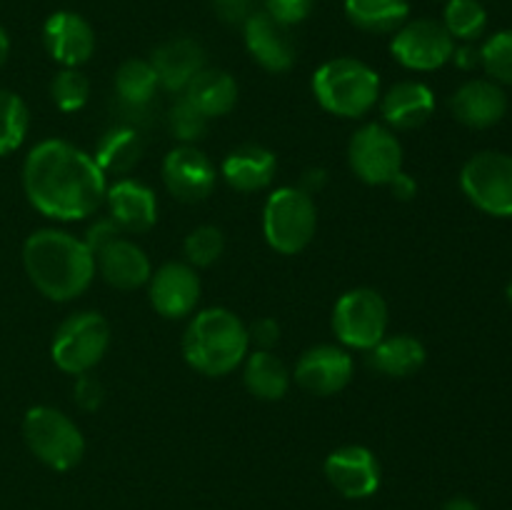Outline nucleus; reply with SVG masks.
I'll return each instance as SVG.
<instances>
[{
    "instance_id": "1",
    "label": "nucleus",
    "mask_w": 512,
    "mask_h": 510,
    "mask_svg": "<svg viewBox=\"0 0 512 510\" xmlns=\"http://www.w3.org/2000/svg\"><path fill=\"white\" fill-rule=\"evenodd\" d=\"M23 190L40 215L75 223L95 218L103 208L108 175L88 150L63 138H45L25 155Z\"/></svg>"
},
{
    "instance_id": "2",
    "label": "nucleus",
    "mask_w": 512,
    "mask_h": 510,
    "mask_svg": "<svg viewBox=\"0 0 512 510\" xmlns=\"http://www.w3.org/2000/svg\"><path fill=\"white\" fill-rule=\"evenodd\" d=\"M23 268L33 288L53 303L78 300L98 275L85 240L60 228H40L25 238Z\"/></svg>"
},
{
    "instance_id": "3",
    "label": "nucleus",
    "mask_w": 512,
    "mask_h": 510,
    "mask_svg": "<svg viewBox=\"0 0 512 510\" xmlns=\"http://www.w3.org/2000/svg\"><path fill=\"white\" fill-rule=\"evenodd\" d=\"M183 358L205 378H225L250 353L248 325L230 308H203L190 315L183 333Z\"/></svg>"
},
{
    "instance_id": "4",
    "label": "nucleus",
    "mask_w": 512,
    "mask_h": 510,
    "mask_svg": "<svg viewBox=\"0 0 512 510\" xmlns=\"http://www.w3.org/2000/svg\"><path fill=\"white\" fill-rule=\"evenodd\" d=\"M310 90L325 113L345 120L365 118L383 93L378 70L353 55L325 60L310 78Z\"/></svg>"
},
{
    "instance_id": "5",
    "label": "nucleus",
    "mask_w": 512,
    "mask_h": 510,
    "mask_svg": "<svg viewBox=\"0 0 512 510\" xmlns=\"http://www.w3.org/2000/svg\"><path fill=\"white\" fill-rule=\"evenodd\" d=\"M23 440L35 460L55 473H68L85 458V435L80 425L53 405L28 408L23 415Z\"/></svg>"
},
{
    "instance_id": "6",
    "label": "nucleus",
    "mask_w": 512,
    "mask_h": 510,
    "mask_svg": "<svg viewBox=\"0 0 512 510\" xmlns=\"http://www.w3.org/2000/svg\"><path fill=\"white\" fill-rule=\"evenodd\" d=\"M318 230V205L298 185L270 190L263 205V238L275 253L298 255L313 243Z\"/></svg>"
},
{
    "instance_id": "7",
    "label": "nucleus",
    "mask_w": 512,
    "mask_h": 510,
    "mask_svg": "<svg viewBox=\"0 0 512 510\" xmlns=\"http://www.w3.org/2000/svg\"><path fill=\"white\" fill-rule=\"evenodd\" d=\"M110 323L98 310H78L70 313L55 328L50 340V358L55 368L65 375L93 373L110 350Z\"/></svg>"
},
{
    "instance_id": "8",
    "label": "nucleus",
    "mask_w": 512,
    "mask_h": 510,
    "mask_svg": "<svg viewBox=\"0 0 512 510\" xmlns=\"http://www.w3.org/2000/svg\"><path fill=\"white\" fill-rule=\"evenodd\" d=\"M330 325L343 348L368 353L388 335L390 308L378 290L360 285L335 300Z\"/></svg>"
},
{
    "instance_id": "9",
    "label": "nucleus",
    "mask_w": 512,
    "mask_h": 510,
    "mask_svg": "<svg viewBox=\"0 0 512 510\" xmlns=\"http://www.w3.org/2000/svg\"><path fill=\"white\" fill-rule=\"evenodd\" d=\"M465 198L493 218H512V155L480 150L460 170Z\"/></svg>"
},
{
    "instance_id": "10",
    "label": "nucleus",
    "mask_w": 512,
    "mask_h": 510,
    "mask_svg": "<svg viewBox=\"0 0 512 510\" xmlns=\"http://www.w3.org/2000/svg\"><path fill=\"white\" fill-rule=\"evenodd\" d=\"M403 143L385 123H365L350 135L348 165L365 185L385 188L403 170Z\"/></svg>"
},
{
    "instance_id": "11",
    "label": "nucleus",
    "mask_w": 512,
    "mask_h": 510,
    "mask_svg": "<svg viewBox=\"0 0 512 510\" xmlns=\"http://www.w3.org/2000/svg\"><path fill=\"white\" fill-rule=\"evenodd\" d=\"M455 53V40L440 20L415 18L400 25L390 40V55L395 63L415 73H433L450 63Z\"/></svg>"
},
{
    "instance_id": "12",
    "label": "nucleus",
    "mask_w": 512,
    "mask_h": 510,
    "mask_svg": "<svg viewBox=\"0 0 512 510\" xmlns=\"http://www.w3.org/2000/svg\"><path fill=\"white\" fill-rule=\"evenodd\" d=\"M323 473L335 493L348 500L373 498L383 483V468H380L378 455L368 445L360 443H348L330 450L323 463Z\"/></svg>"
},
{
    "instance_id": "13",
    "label": "nucleus",
    "mask_w": 512,
    "mask_h": 510,
    "mask_svg": "<svg viewBox=\"0 0 512 510\" xmlns=\"http://www.w3.org/2000/svg\"><path fill=\"white\" fill-rule=\"evenodd\" d=\"M163 185L180 203H203L218 185V168L198 145H175L160 165Z\"/></svg>"
},
{
    "instance_id": "14",
    "label": "nucleus",
    "mask_w": 512,
    "mask_h": 510,
    "mask_svg": "<svg viewBox=\"0 0 512 510\" xmlns=\"http://www.w3.org/2000/svg\"><path fill=\"white\" fill-rule=\"evenodd\" d=\"M355 375V360L348 348L335 343H318L305 350L293 368V380L310 395L330 398L343 393Z\"/></svg>"
},
{
    "instance_id": "15",
    "label": "nucleus",
    "mask_w": 512,
    "mask_h": 510,
    "mask_svg": "<svg viewBox=\"0 0 512 510\" xmlns=\"http://www.w3.org/2000/svg\"><path fill=\"white\" fill-rule=\"evenodd\" d=\"M203 295L200 275L185 260H168L153 270L148 280V298L155 313L165 320H183L195 313Z\"/></svg>"
},
{
    "instance_id": "16",
    "label": "nucleus",
    "mask_w": 512,
    "mask_h": 510,
    "mask_svg": "<svg viewBox=\"0 0 512 510\" xmlns=\"http://www.w3.org/2000/svg\"><path fill=\"white\" fill-rule=\"evenodd\" d=\"M243 40L250 58L268 73H288L298 60V48L290 28L270 18L265 10H253L243 20Z\"/></svg>"
},
{
    "instance_id": "17",
    "label": "nucleus",
    "mask_w": 512,
    "mask_h": 510,
    "mask_svg": "<svg viewBox=\"0 0 512 510\" xmlns=\"http://www.w3.org/2000/svg\"><path fill=\"white\" fill-rule=\"evenodd\" d=\"M103 205L123 235H143L158 223V195L138 178L123 175L115 183H108Z\"/></svg>"
},
{
    "instance_id": "18",
    "label": "nucleus",
    "mask_w": 512,
    "mask_h": 510,
    "mask_svg": "<svg viewBox=\"0 0 512 510\" xmlns=\"http://www.w3.org/2000/svg\"><path fill=\"white\" fill-rule=\"evenodd\" d=\"M43 45L60 68H80L95 53V30L75 10H55L43 23Z\"/></svg>"
},
{
    "instance_id": "19",
    "label": "nucleus",
    "mask_w": 512,
    "mask_h": 510,
    "mask_svg": "<svg viewBox=\"0 0 512 510\" xmlns=\"http://www.w3.org/2000/svg\"><path fill=\"white\" fill-rule=\"evenodd\" d=\"M450 113L465 128H493L508 113V95L495 80H468L450 95Z\"/></svg>"
},
{
    "instance_id": "20",
    "label": "nucleus",
    "mask_w": 512,
    "mask_h": 510,
    "mask_svg": "<svg viewBox=\"0 0 512 510\" xmlns=\"http://www.w3.org/2000/svg\"><path fill=\"white\" fill-rule=\"evenodd\" d=\"M148 60L155 68L160 88L175 95H183L190 80L208 65L203 45L195 38H188V35L168 38L153 50Z\"/></svg>"
},
{
    "instance_id": "21",
    "label": "nucleus",
    "mask_w": 512,
    "mask_h": 510,
    "mask_svg": "<svg viewBox=\"0 0 512 510\" xmlns=\"http://www.w3.org/2000/svg\"><path fill=\"white\" fill-rule=\"evenodd\" d=\"M380 115L390 130H415L435 113V93L423 80H400L380 93Z\"/></svg>"
},
{
    "instance_id": "22",
    "label": "nucleus",
    "mask_w": 512,
    "mask_h": 510,
    "mask_svg": "<svg viewBox=\"0 0 512 510\" xmlns=\"http://www.w3.org/2000/svg\"><path fill=\"white\" fill-rule=\"evenodd\" d=\"M95 270L115 290H138L153 275L150 255L133 238L120 235L115 243L95 255Z\"/></svg>"
},
{
    "instance_id": "23",
    "label": "nucleus",
    "mask_w": 512,
    "mask_h": 510,
    "mask_svg": "<svg viewBox=\"0 0 512 510\" xmlns=\"http://www.w3.org/2000/svg\"><path fill=\"white\" fill-rule=\"evenodd\" d=\"M218 173L238 193H260L275 180L278 158L265 145L243 143L225 155Z\"/></svg>"
},
{
    "instance_id": "24",
    "label": "nucleus",
    "mask_w": 512,
    "mask_h": 510,
    "mask_svg": "<svg viewBox=\"0 0 512 510\" xmlns=\"http://www.w3.org/2000/svg\"><path fill=\"white\" fill-rule=\"evenodd\" d=\"M428 360V350L415 335L395 333L385 335L375 348L368 350V365L375 373L385 378L403 380L410 375L420 373V368Z\"/></svg>"
},
{
    "instance_id": "25",
    "label": "nucleus",
    "mask_w": 512,
    "mask_h": 510,
    "mask_svg": "<svg viewBox=\"0 0 512 510\" xmlns=\"http://www.w3.org/2000/svg\"><path fill=\"white\" fill-rule=\"evenodd\" d=\"M243 385L253 398L278 403L290 393L293 370L273 350H250L243 360Z\"/></svg>"
},
{
    "instance_id": "26",
    "label": "nucleus",
    "mask_w": 512,
    "mask_h": 510,
    "mask_svg": "<svg viewBox=\"0 0 512 510\" xmlns=\"http://www.w3.org/2000/svg\"><path fill=\"white\" fill-rule=\"evenodd\" d=\"M238 80L223 68H208L205 65L190 85L185 88V98L200 110L208 120L223 118L238 105Z\"/></svg>"
},
{
    "instance_id": "27",
    "label": "nucleus",
    "mask_w": 512,
    "mask_h": 510,
    "mask_svg": "<svg viewBox=\"0 0 512 510\" xmlns=\"http://www.w3.org/2000/svg\"><path fill=\"white\" fill-rule=\"evenodd\" d=\"M145 153L143 135L133 125H113L100 135L93 150L95 163L105 175H128Z\"/></svg>"
},
{
    "instance_id": "28",
    "label": "nucleus",
    "mask_w": 512,
    "mask_h": 510,
    "mask_svg": "<svg viewBox=\"0 0 512 510\" xmlns=\"http://www.w3.org/2000/svg\"><path fill=\"white\" fill-rule=\"evenodd\" d=\"M343 8L355 28L373 35L395 33L410 20L408 0H345Z\"/></svg>"
},
{
    "instance_id": "29",
    "label": "nucleus",
    "mask_w": 512,
    "mask_h": 510,
    "mask_svg": "<svg viewBox=\"0 0 512 510\" xmlns=\"http://www.w3.org/2000/svg\"><path fill=\"white\" fill-rule=\"evenodd\" d=\"M115 95L128 110H145L155 100L160 83L148 58H128L115 70Z\"/></svg>"
},
{
    "instance_id": "30",
    "label": "nucleus",
    "mask_w": 512,
    "mask_h": 510,
    "mask_svg": "<svg viewBox=\"0 0 512 510\" xmlns=\"http://www.w3.org/2000/svg\"><path fill=\"white\" fill-rule=\"evenodd\" d=\"M30 130V110L13 90L0 88V158L15 153Z\"/></svg>"
},
{
    "instance_id": "31",
    "label": "nucleus",
    "mask_w": 512,
    "mask_h": 510,
    "mask_svg": "<svg viewBox=\"0 0 512 510\" xmlns=\"http://www.w3.org/2000/svg\"><path fill=\"white\" fill-rule=\"evenodd\" d=\"M445 30L453 40L473 43L488 28V10L480 0H445L443 20Z\"/></svg>"
},
{
    "instance_id": "32",
    "label": "nucleus",
    "mask_w": 512,
    "mask_h": 510,
    "mask_svg": "<svg viewBox=\"0 0 512 510\" xmlns=\"http://www.w3.org/2000/svg\"><path fill=\"white\" fill-rule=\"evenodd\" d=\"M225 253V235L218 225H198L190 230L183 240L185 263L195 270L210 268L218 263Z\"/></svg>"
},
{
    "instance_id": "33",
    "label": "nucleus",
    "mask_w": 512,
    "mask_h": 510,
    "mask_svg": "<svg viewBox=\"0 0 512 510\" xmlns=\"http://www.w3.org/2000/svg\"><path fill=\"white\" fill-rule=\"evenodd\" d=\"M50 98L60 113H78L90 100V80L80 68H63L50 80Z\"/></svg>"
},
{
    "instance_id": "34",
    "label": "nucleus",
    "mask_w": 512,
    "mask_h": 510,
    "mask_svg": "<svg viewBox=\"0 0 512 510\" xmlns=\"http://www.w3.org/2000/svg\"><path fill=\"white\" fill-rule=\"evenodd\" d=\"M208 123L210 120L185 95H178L168 110V128L178 145H198L208 133Z\"/></svg>"
},
{
    "instance_id": "35",
    "label": "nucleus",
    "mask_w": 512,
    "mask_h": 510,
    "mask_svg": "<svg viewBox=\"0 0 512 510\" xmlns=\"http://www.w3.org/2000/svg\"><path fill=\"white\" fill-rule=\"evenodd\" d=\"M480 65L495 83L512 85V30L490 35L480 48Z\"/></svg>"
},
{
    "instance_id": "36",
    "label": "nucleus",
    "mask_w": 512,
    "mask_h": 510,
    "mask_svg": "<svg viewBox=\"0 0 512 510\" xmlns=\"http://www.w3.org/2000/svg\"><path fill=\"white\" fill-rule=\"evenodd\" d=\"M313 5L315 0H265V13L285 28H293V25L308 20Z\"/></svg>"
},
{
    "instance_id": "37",
    "label": "nucleus",
    "mask_w": 512,
    "mask_h": 510,
    "mask_svg": "<svg viewBox=\"0 0 512 510\" xmlns=\"http://www.w3.org/2000/svg\"><path fill=\"white\" fill-rule=\"evenodd\" d=\"M73 400L80 410H98L100 405L105 403V388L93 373H83V375H75V383H73Z\"/></svg>"
},
{
    "instance_id": "38",
    "label": "nucleus",
    "mask_w": 512,
    "mask_h": 510,
    "mask_svg": "<svg viewBox=\"0 0 512 510\" xmlns=\"http://www.w3.org/2000/svg\"><path fill=\"white\" fill-rule=\"evenodd\" d=\"M120 235H123V233H120L118 225H115L113 220H110L108 215H105V218H95L93 223L88 225V230H85L83 240H85V245H88V248H90V253L98 255L100 250H105L110 243H115V240H118Z\"/></svg>"
},
{
    "instance_id": "39",
    "label": "nucleus",
    "mask_w": 512,
    "mask_h": 510,
    "mask_svg": "<svg viewBox=\"0 0 512 510\" xmlns=\"http://www.w3.org/2000/svg\"><path fill=\"white\" fill-rule=\"evenodd\" d=\"M248 335H250V348L255 345V350H273L280 340V325L275 318H263L253 320L248 325Z\"/></svg>"
},
{
    "instance_id": "40",
    "label": "nucleus",
    "mask_w": 512,
    "mask_h": 510,
    "mask_svg": "<svg viewBox=\"0 0 512 510\" xmlns=\"http://www.w3.org/2000/svg\"><path fill=\"white\" fill-rule=\"evenodd\" d=\"M213 8L225 23H240L253 13V0H213Z\"/></svg>"
},
{
    "instance_id": "41",
    "label": "nucleus",
    "mask_w": 512,
    "mask_h": 510,
    "mask_svg": "<svg viewBox=\"0 0 512 510\" xmlns=\"http://www.w3.org/2000/svg\"><path fill=\"white\" fill-rule=\"evenodd\" d=\"M385 188H390L393 198L403 200V203H408V200H413L415 195H418V183H415L413 175H408L405 170H400Z\"/></svg>"
},
{
    "instance_id": "42",
    "label": "nucleus",
    "mask_w": 512,
    "mask_h": 510,
    "mask_svg": "<svg viewBox=\"0 0 512 510\" xmlns=\"http://www.w3.org/2000/svg\"><path fill=\"white\" fill-rule=\"evenodd\" d=\"M328 185V170L325 168H308L303 175H300L298 188L305 190L308 195H318L320 190Z\"/></svg>"
},
{
    "instance_id": "43",
    "label": "nucleus",
    "mask_w": 512,
    "mask_h": 510,
    "mask_svg": "<svg viewBox=\"0 0 512 510\" xmlns=\"http://www.w3.org/2000/svg\"><path fill=\"white\" fill-rule=\"evenodd\" d=\"M450 60H453V63L458 65V68L473 70V68H478V65H480V48H475V45L465 43V45H460V48H455L453 58H450Z\"/></svg>"
},
{
    "instance_id": "44",
    "label": "nucleus",
    "mask_w": 512,
    "mask_h": 510,
    "mask_svg": "<svg viewBox=\"0 0 512 510\" xmlns=\"http://www.w3.org/2000/svg\"><path fill=\"white\" fill-rule=\"evenodd\" d=\"M443 510H480V508L473 503V500L465 498V495H455V498H450L448 503L443 505Z\"/></svg>"
},
{
    "instance_id": "45",
    "label": "nucleus",
    "mask_w": 512,
    "mask_h": 510,
    "mask_svg": "<svg viewBox=\"0 0 512 510\" xmlns=\"http://www.w3.org/2000/svg\"><path fill=\"white\" fill-rule=\"evenodd\" d=\"M8 55H10V38H8V33H5L3 25H0V68L5 65Z\"/></svg>"
},
{
    "instance_id": "46",
    "label": "nucleus",
    "mask_w": 512,
    "mask_h": 510,
    "mask_svg": "<svg viewBox=\"0 0 512 510\" xmlns=\"http://www.w3.org/2000/svg\"><path fill=\"white\" fill-rule=\"evenodd\" d=\"M505 295H508V300H510V305H512V280L508 283V288H505Z\"/></svg>"
}]
</instances>
